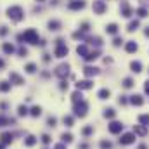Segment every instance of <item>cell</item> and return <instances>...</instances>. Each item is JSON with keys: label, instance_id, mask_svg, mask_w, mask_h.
Listing matches in <instances>:
<instances>
[{"label": "cell", "instance_id": "obj_1", "mask_svg": "<svg viewBox=\"0 0 149 149\" xmlns=\"http://www.w3.org/2000/svg\"><path fill=\"white\" fill-rule=\"evenodd\" d=\"M17 40L19 42H28V43H38V33L33 30V28H30V30H26L24 33H21V35H17Z\"/></svg>", "mask_w": 149, "mask_h": 149}, {"label": "cell", "instance_id": "obj_2", "mask_svg": "<svg viewBox=\"0 0 149 149\" xmlns=\"http://www.w3.org/2000/svg\"><path fill=\"white\" fill-rule=\"evenodd\" d=\"M7 16L12 19V21H21L23 17H24V10H23V7H19V5H12V7H9L7 9Z\"/></svg>", "mask_w": 149, "mask_h": 149}, {"label": "cell", "instance_id": "obj_3", "mask_svg": "<svg viewBox=\"0 0 149 149\" xmlns=\"http://www.w3.org/2000/svg\"><path fill=\"white\" fill-rule=\"evenodd\" d=\"M87 109H89V104H87L85 101H80V102L75 104V115L80 116V118H83V116L87 115Z\"/></svg>", "mask_w": 149, "mask_h": 149}, {"label": "cell", "instance_id": "obj_4", "mask_svg": "<svg viewBox=\"0 0 149 149\" xmlns=\"http://www.w3.org/2000/svg\"><path fill=\"white\" fill-rule=\"evenodd\" d=\"M106 3H104V0H95L94 2V12L95 14H104L106 12Z\"/></svg>", "mask_w": 149, "mask_h": 149}, {"label": "cell", "instance_id": "obj_5", "mask_svg": "<svg viewBox=\"0 0 149 149\" xmlns=\"http://www.w3.org/2000/svg\"><path fill=\"white\" fill-rule=\"evenodd\" d=\"M134 142H135V134H125L120 139V144H123V146H128V144H134Z\"/></svg>", "mask_w": 149, "mask_h": 149}, {"label": "cell", "instance_id": "obj_6", "mask_svg": "<svg viewBox=\"0 0 149 149\" xmlns=\"http://www.w3.org/2000/svg\"><path fill=\"white\" fill-rule=\"evenodd\" d=\"M83 7H85V2H83V0H73V2H69V5H68L69 10H80V9H83Z\"/></svg>", "mask_w": 149, "mask_h": 149}, {"label": "cell", "instance_id": "obj_7", "mask_svg": "<svg viewBox=\"0 0 149 149\" xmlns=\"http://www.w3.org/2000/svg\"><path fill=\"white\" fill-rule=\"evenodd\" d=\"M120 12H122V16H123V17H130V16L134 14V10L130 9V5H128L127 2H123V3H122V7H120Z\"/></svg>", "mask_w": 149, "mask_h": 149}, {"label": "cell", "instance_id": "obj_8", "mask_svg": "<svg viewBox=\"0 0 149 149\" xmlns=\"http://www.w3.org/2000/svg\"><path fill=\"white\" fill-rule=\"evenodd\" d=\"M68 73H69V66H68V64H61V66H57V69H56V75H57L59 78H64Z\"/></svg>", "mask_w": 149, "mask_h": 149}, {"label": "cell", "instance_id": "obj_9", "mask_svg": "<svg viewBox=\"0 0 149 149\" xmlns=\"http://www.w3.org/2000/svg\"><path fill=\"white\" fill-rule=\"evenodd\" d=\"M108 128H109V132H111V134H120V132L123 130V125H122L120 122H111Z\"/></svg>", "mask_w": 149, "mask_h": 149}, {"label": "cell", "instance_id": "obj_10", "mask_svg": "<svg viewBox=\"0 0 149 149\" xmlns=\"http://www.w3.org/2000/svg\"><path fill=\"white\" fill-rule=\"evenodd\" d=\"M56 56H57V57H64V56H68V47L62 45V43L57 45V47H56Z\"/></svg>", "mask_w": 149, "mask_h": 149}, {"label": "cell", "instance_id": "obj_11", "mask_svg": "<svg viewBox=\"0 0 149 149\" xmlns=\"http://www.w3.org/2000/svg\"><path fill=\"white\" fill-rule=\"evenodd\" d=\"M76 89L78 90H87V89H92V82L90 80H82L76 83Z\"/></svg>", "mask_w": 149, "mask_h": 149}, {"label": "cell", "instance_id": "obj_12", "mask_svg": "<svg viewBox=\"0 0 149 149\" xmlns=\"http://www.w3.org/2000/svg\"><path fill=\"white\" fill-rule=\"evenodd\" d=\"M97 73H99V69L94 68V66H87V68L83 69V75H85V76H94V75H97Z\"/></svg>", "mask_w": 149, "mask_h": 149}, {"label": "cell", "instance_id": "obj_13", "mask_svg": "<svg viewBox=\"0 0 149 149\" xmlns=\"http://www.w3.org/2000/svg\"><path fill=\"white\" fill-rule=\"evenodd\" d=\"M9 78H10V82H14L16 85H23V83H24V80H23L17 73H10V75H9Z\"/></svg>", "mask_w": 149, "mask_h": 149}, {"label": "cell", "instance_id": "obj_14", "mask_svg": "<svg viewBox=\"0 0 149 149\" xmlns=\"http://www.w3.org/2000/svg\"><path fill=\"white\" fill-rule=\"evenodd\" d=\"M137 49H139V45L135 43V42H127V45H125V50L127 52H137Z\"/></svg>", "mask_w": 149, "mask_h": 149}, {"label": "cell", "instance_id": "obj_15", "mask_svg": "<svg viewBox=\"0 0 149 149\" xmlns=\"http://www.w3.org/2000/svg\"><path fill=\"white\" fill-rule=\"evenodd\" d=\"M130 68H132L134 73H139V71H142V62L141 61H132L130 62Z\"/></svg>", "mask_w": 149, "mask_h": 149}, {"label": "cell", "instance_id": "obj_16", "mask_svg": "<svg viewBox=\"0 0 149 149\" xmlns=\"http://www.w3.org/2000/svg\"><path fill=\"white\" fill-rule=\"evenodd\" d=\"M49 30L50 31H57V30H61V23L59 21H49Z\"/></svg>", "mask_w": 149, "mask_h": 149}, {"label": "cell", "instance_id": "obj_17", "mask_svg": "<svg viewBox=\"0 0 149 149\" xmlns=\"http://www.w3.org/2000/svg\"><path fill=\"white\" fill-rule=\"evenodd\" d=\"M106 31H108L109 35H116V33H118V24H115V23L108 24V26H106Z\"/></svg>", "mask_w": 149, "mask_h": 149}, {"label": "cell", "instance_id": "obj_18", "mask_svg": "<svg viewBox=\"0 0 149 149\" xmlns=\"http://www.w3.org/2000/svg\"><path fill=\"white\" fill-rule=\"evenodd\" d=\"M130 102H132L134 106H142L144 99H142L141 95H132V97H130Z\"/></svg>", "mask_w": 149, "mask_h": 149}, {"label": "cell", "instance_id": "obj_19", "mask_svg": "<svg viewBox=\"0 0 149 149\" xmlns=\"http://www.w3.org/2000/svg\"><path fill=\"white\" fill-rule=\"evenodd\" d=\"M76 52H78V56L85 57V56L89 54V49H87V45H78V47H76Z\"/></svg>", "mask_w": 149, "mask_h": 149}, {"label": "cell", "instance_id": "obj_20", "mask_svg": "<svg viewBox=\"0 0 149 149\" xmlns=\"http://www.w3.org/2000/svg\"><path fill=\"white\" fill-rule=\"evenodd\" d=\"M99 56H101V54H99V50H94V52H89L83 59H85V61H94V59H97Z\"/></svg>", "mask_w": 149, "mask_h": 149}, {"label": "cell", "instance_id": "obj_21", "mask_svg": "<svg viewBox=\"0 0 149 149\" xmlns=\"http://www.w3.org/2000/svg\"><path fill=\"white\" fill-rule=\"evenodd\" d=\"M134 134H137V135H146V127H144V125H135V127H134Z\"/></svg>", "mask_w": 149, "mask_h": 149}, {"label": "cell", "instance_id": "obj_22", "mask_svg": "<svg viewBox=\"0 0 149 149\" xmlns=\"http://www.w3.org/2000/svg\"><path fill=\"white\" fill-rule=\"evenodd\" d=\"M139 24H141V23H139V19H134V21H130V24H128V28H127V30L132 33V31H135V30L139 28Z\"/></svg>", "mask_w": 149, "mask_h": 149}, {"label": "cell", "instance_id": "obj_23", "mask_svg": "<svg viewBox=\"0 0 149 149\" xmlns=\"http://www.w3.org/2000/svg\"><path fill=\"white\" fill-rule=\"evenodd\" d=\"M97 95H99V99H108V97L111 95V92H109L108 89H102V90H99V94H97Z\"/></svg>", "mask_w": 149, "mask_h": 149}, {"label": "cell", "instance_id": "obj_24", "mask_svg": "<svg viewBox=\"0 0 149 149\" xmlns=\"http://www.w3.org/2000/svg\"><path fill=\"white\" fill-rule=\"evenodd\" d=\"M0 139H2V142H3V144H9V142L12 141V134L5 132V134H2V137H0Z\"/></svg>", "mask_w": 149, "mask_h": 149}, {"label": "cell", "instance_id": "obj_25", "mask_svg": "<svg viewBox=\"0 0 149 149\" xmlns=\"http://www.w3.org/2000/svg\"><path fill=\"white\" fill-rule=\"evenodd\" d=\"M139 123L144 125V127H148L149 125V115H141V116H139Z\"/></svg>", "mask_w": 149, "mask_h": 149}, {"label": "cell", "instance_id": "obj_26", "mask_svg": "<svg viewBox=\"0 0 149 149\" xmlns=\"http://www.w3.org/2000/svg\"><path fill=\"white\" fill-rule=\"evenodd\" d=\"M137 16H139V17H146V16H149V10L146 7H139V9H137Z\"/></svg>", "mask_w": 149, "mask_h": 149}, {"label": "cell", "instance_id": "obj_27", "mask_svg": "<svg viewBox=\"0 0 149 149\" xmlns=\"http://www.w3.org/2000/svg\"><path fill=\"white\" fill-rule=\"evenodd\" d=\"M3 52L5 54H12L14 52V45L12 43H3Z\"/></svg>", "mask_w": 149, "mask_h": 149}, {"label": "cell", "instance_id": "obj_28", "mask_svg": "<svg viewBox=\"0 0 149 149\" xmlns=\"http://www.w3.org/2000/svg\"><path fill=\"white\" fill-rule=\"evenodd\" d=\"M89 42H90V43H94V45H97V47L102 43V40H101L99 36H90V38H89Z\"/></svg>", "mask_w": 149, "mask_h": 149}, {"label": "cell", "instance_id": "obj_29", "mask_svg": "<svg viewBox=\"0 0 149 149\" xmlns=\"http://www.w3.org/2000/svg\"><path fill=\"white\" fill-rule=\"evenodd\" d=\"M71 97H73V102H75V104H76V102H80V101H83V99H82V92H78V90H76Z\"/></svg>", "mask_w": 149, "mask_h": 149}, {"label": "cell", "instance_id": "obj_30", "mask_svg": "<svg viewBox=\"0 0 149 149\" xmlns=\"http://www.w3.org/2000/svg\"><path fill=\"white\" fill-rule=\"evenodd\" d=\"M0 90H2V92H9V90H10V83H7V82H0Z\"/></svg>", "mask_w": 149, "mask_h": 149}, {"label": "cell", "instance_id": "obj_31", "mask_svg": "<svg viewBox=\"0 0 149 149\" xmlns=\"http://www.w3.org/2000/svg\"><path fill=\"white\" fill-rule=\"evenodd\" d=\"M17 115H19V116H26V115H28V108H26V106H19Z\"/></svg>", "mask_w": 149, "mask_h": 149}, {"label": "cell", "instance_id": "obj_32", "mask_svg": "<svg viewBox=\"0 0 149 149\" xmlns=\"http://www.w3.org/2000/svg\"><path fill=\"white\" fill-rule=\"evenodd\" d=\"M115 115H116L115 109H111V108H109V109H104V116H106V118H115Z\"/></svg>", "mask_w": 149, "mask_h": 149}, {"label": "cell", "instance_id": "obj_33", "mask_svg": "<svg viewBox=\"0 0 149 149\" xmlns=\"http://www.w3.org/2000/svg\"><path fill=\"white\" fill-rule=\"evenodd\" d=\"M35 142H36V139H35L33 135H30V137H26V141H24V144H26L28 148H30V146H33Z\"/></svg>", "mask_w": 149, "mask_h": 149}, {"label": "cell", "instance_id": "obj_34", "mask_svg": "<svg viewBox=\"0 0 149 149\" xmlns=\"http://www.w3.org/2000/svg\"><path fill=\"white\" fill-rule=\"evenodd\" d=\"M132 85H134V80H132V78H125V80H123V87H125V89H130Z\"/></svg>", "mask_w": 149, "mask_h": 149}, {"label": "cell", "instance_id": "obj_35", "mask_svg": "<svg viewBox=\"0 0 149 149\" xmlns=\"http://www.w3.org/2000/svg\"><path fill=\"white\" fill-rule=\"evenodd\" d=\"M61 139H62V142H71V141H73V135H71V134H62Z\"/></svg>", "mask_w": 149, "mask_h": 149}, {"label": "cell", "instance_id": "obj_36", "mask_svg": "<svg viewBox=\"0 0 149 149\" xmlns=\"http://www.w3.org/2000/svg\"><path fill=\"white\" fill-rule=\"evenodd\" d=\"M40 113H42L40 106H35V108H31V115H33V116H40Z\"/></svg>", "mask_w": 149, "mask_h": 149}, {"label": "cell", "instance_id": "obj_37", "mask_svg": "<svg viewBox=\"0 0 149 149\" xmlns=\"http://www.w3.org/2000/svg\"><path fill=\"white\" fill-rule=\"evenodd\" d=\"M62 122H64V125H66V127H71V125H73V118H71V116H64V118H62Z\"/></svg>", "mask_w": 149, "mask_h": 149}, {"label": "cell", "instance_id": "obj_38", "mask_svg": "<svg viewBox=\"0 0 149 149\" xmlns=\"http://www.w3.org/2000/svg\"><path fill=\"white\" fill-rule=\"evenodd\" d=\"M9 123H12V120H7V118L0 116V127H5V125H9Z\"/></svg>", "mask_w": 149, "mask_h": 149}, {"label": "cell", "instance_id": "obj_39", "mask_svg": "<svg viewBox=\"0 0 149 149\" xmlns=\"http://www.w3.org/2000/svg\"><path fill=\"white\" fill-rule=\"evenodd\" d=\"M101 149H111V142L109 141H102L101 142Z\"/></svg>", "mask_w": 149, "mask_h": 149}, {"label": "cell", "instance_id": "obj_40", "mask_svg": "<svg viewBox=\"0 0 149 149\" xmlns=\"http://www.w3.org/2000/svg\"><path fill=\"white\" fill-rule=\"evenodd\" d=\"M26 71H28V73H35V71H36V66H35V64H28V66H26Z\"/></svg>", "mask_w": 149, "mask_h": 149}, {"label": "cell", "instance_id": "obj_41", "mask_svg": "<svg viewBox=\"0 0 149 149\" xmlns=\"http://www.w3.org/2000/svg\"><path fill=\"white\" fill-rule=\"evenodd\" d=\"M122 42H123V40H122L120 36H116V38L113 40V45H115V47H120V45H122Z\"/></svg>", "mask_w": 149, "mask_h": 149}, {"label": "cell", "instance_id": "obj_42", "mask_svg": "<svg viewBox=\"0 0 149 149\" xmlns=\"http://www.w3.org/2000/svg\"><path fill=\"white\" fill-rule=\"evenodd\" d=\"M92 132H94V128H92V127H85V128H83V135H90Z\"/></svg>", "mask_w": 149, "mask_h": 149}, {"label": "cell", "instance_id": "obj_43", "mask_svg": "<svg viewBox=\"0 0 149 149\" xmlns=\"http://www.w3.org/2000/svg\"><path fill=\"white\" fill-rule=\"evenodd\" d=\"M47 123H49V127H56V118H54V116H50V118L47 120Z\"/></svg>", "mask_w": 149, "mask_h": 149}, {"label": "cell", "instance_id": "obj_44", "mask_svg": "<svg viewBox=\"0 0 149 149\" xmlns=\"http://www.w3.org/2000/svg\"><path fill=\"white\" fill-rule=\"evenodd\" d=\"M7 33H9V30H7L5 26H2V28H0V35H2V36H5Z\"/></svg>", "mask_w": 149, "mask_h": 149}, {"label": "cell", "instance_id": "obj_45", "mask_svg": "<svg viewBox=\"0 0 149 149\" xmlns=\"http://www.w3.org/2000/svg\"><path fill=\"white\" fill-rule=\"evenodd\" d=\"M17 52H19V56H26V54H28V50H26L24 47H21V49H19Z\"/></svg>", "mask_w": 149, "mask_h": 149}, {"label": "cell", "instance_id": "obj_46", "mask_svg": "<svg viewBox=\"0 0 149 149\" xmlns=\"http://www.w3.org/2000/svg\"><path fill=\"white\" fill-rule=\"evenodd\" d=\"M89 28H90L89 23H83V24H82V31H89Z\"/></svg>", "mask_w": 149, "mask_h": 149}, {"label": "cell", "instance_id": "obj_47", "mask_svg": "<svg viewBox=\"0 0 149 149\" xmlns=\"http://www.w3.org/2000/svg\"><path fill=\"white\" fill-rule=\"evenodd\" d=\"M42 141H43L45 144H49V142H50V137H49V135H43V137H42Z\"/></svg>", "mask_w": 149, "mask_h": 149}, {"label": "cell", "instance_id": "obj_48", "mask_svg": "<svg viewBox=\"0 0 149 149\" xmlns=\"http://www.w3.org/2000/svg\"><path fill=\"white\" fill-rule=\"evenodd\" d=\"M144 90H146V94H149V80L146 82V85H144Z\"/></svg>", "mask_w": 149, "mask_h": 149}, {"label": "cell", "instance_id": "obj_49", "mask_svg": "<svg viewBox=\"0 0 149 149\" xmlns=\"http://www.w3.org/2000/svg\"><path fill=\"white\" fill-rule=\"evenodd\" d=\"M54 149H66V146H64V144H57Z\"/></svg>", "mask_w": 149, "mask_h": 149}, {"label": "cell", "instance_id": "obj_50", "mask_svg": "<svg viewBox=\"0 0 149 149\" xmlns=\"http://www.w3.org/2000/svg\"><path fill=\"white\" fill-rule=\"evenodd\" d=\"M120 104H127V99L125 97H120Z\"/></svg>", "mask_w": 149, "mask_h": 149}, {"label": "cell", "instance_id": "obj_51", "mask_svg": "<svg viewBox=\"0 0 149 149\" xmlns=\"http://www.w3.org/2000/svg\"><path fill=\"white\" fill-rule=\"evenodd\" d=\"M141 3H144V5H149V0H141Z\"/></svg>", "mask_w": 149, "mask_h": 149}, {"label": "cell", "instance_id": "obj_52", "mask_svg": "<svg viewBox=\"0 0 149 149\" xmlns=\"http://www.w3.org/2000/svg\"><path fill=\"white\" fill-rule=\"evenodd\" d=\"M144 35H146V36H149V26L146 28V31H144Z\"/></svg>", "mask_w": 149, "mask_h": 149}, {"label": "cell", "instance_id": "obj_53", "mask_svg": "<svg viewBox=\"0 0 149 149\" xmlns=\"http://www.w3.org/2000/svg\"><path fill=\"white\" fill-rule=\"evenodd\" d=\"M139 149H148V146H144V144H141V146H139Z\"/></svg>", "mask_w": 149, "mask_h": 149}, {"label": "cell", "instance_id": "obj_54", "mask_svg": "<svg viewBox=\"0 0 149 149\" xmlns=\"http://www.w3.org/2000/svg\"><path fill=\"white\" fill-rule=\"evenodd\" d=\"M0 149H5V144H0Z\"/></svg>", "mask_w": 149, "mask_h": 149}, {"label": "cell", "instance_id": "obj_55", "mask_svg": "<svg viewBox=\"0 0 149 149\" xmlns=\"http://www.w3.org/2000/svg\"><path fill=\"white\" fill-rule=\"evenodd\" d=\"M36 2H43V0H36Z\"/></svg>", "mask_w": 149, "mask_h": 149}]
</instances>
